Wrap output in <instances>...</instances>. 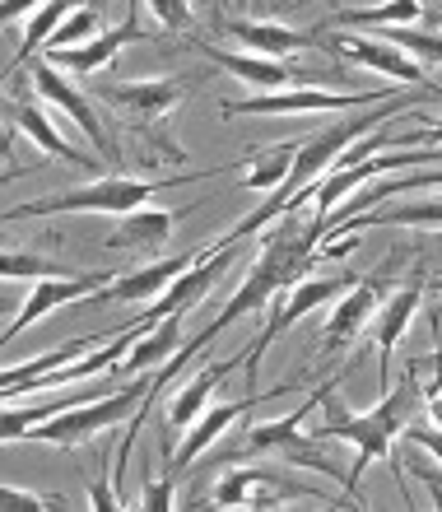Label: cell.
<instances>
[{
	"label": "cell",
	"mask_w": 442,
	"mask_h": 512,
	"mask_svg": "<svg viewBox=\"0 0 442 512\" xmlns=\"http://www.w3.org/2000/svg\"><path fill=\"white\" fill-rule=\"evenodd\" d=\"M345 382V373H335L331 378V387H326V401H322V419H317V438H326V443H349L354 452H359V461L349 466V480H345V489H349V499L359 503H368L359 494V475H363V466L368 461H387L391 466V475L396 480H405V466L396 461V433H405L410 429V415L419 410V401H424V382H419V373L415 368H405V378L396 382V387H387L382 391V401L373 405V410H363V415H354L340 396H335V387Z\"/></svg>",
	"instance_id": "cell-1"
},
{
	"label": "cell",
	"mask_w": 442,
	"mask_h": 512,
	"mask_svg": "<svg viewBox=\"0 0 442 512\" xmlns=\"http://www.w3.org/2000/svg\"><path fill=\"white\" fill-rule=\"evenodd\" d=\"M252 163V149L242 154V159L233 163H219V168H205V173H187L182 177V187L187 182H201V177H219V173H238V168H247ZM163 187H177L173 182H145V177H94V182H84V187H70V191H56V196H47V201H28V205H10L5 210V219H42V215H131V210H140V205H149L154 196H159Z\"/></svg>",
	"instance_id": "cell-2"
},
{
	"label": "cell",
	"mask_w": 442,
	"mask_h": 512,
	"mask_svg": "<svg viewBox=\"0 0 442 512\" xmlns=\"http://www.w3.org/2000/svg\"><path fill=\"white\" fill-rule=\"evenodd\" d=\"M238 247L242 243H210L205 252H196L191 270H182V275H177V280L159 294V303H149V308L140 312L131 326L149 331V326H159L168 312H196L205 298H210V289L219 284V275H224V270L238 261Z\"/></svg>",
	"instance_id": "cell-3"
},
{
	"label": "cell",
	"mask_w": 442,
	"mask_h": 512,
	"mask_svg": "<svg viewBox=\"0 0 442 512\" xmlns=\"http://www.w3.org/2000/svg\"><path fill=\"white\" fill-rule=\"evenodd\" d=\"M354 275H317V280H303V284H294V289H289V294H280L275 298V303H270V322H266V331H261V336L252 340V345H247V373H252V391H256V368H261V359H266V350L270 345H275V340L284 336V331H289V326L294 322H303V317H308V312H317L326 303V298H340V294H349V289H354Z\"/></svg>",
	"instance_id": "cell-4"
},
{
	"label": "cell",
	"mask_w": 442,
	"mask_h": 512,
	"mask_svg": "<svg viewBox=\"0 0 442 512\" xmlns=\"http://www.w3.org/2000/svg\"><path fill=\"white\" fill-rule=\"evenodd\" d=\"M387 89H359V94H345V89H308V84H294V89H275V94H252L238 98V103H219V117H242V112H261V117H284V112H345V108H368V103H387Z\"/></svg>",
	"instance_id": "cell-5"
},
{
	"label": "cell",
	"mask_w": 442,
	"mask_h": 512,
	"mask_svg": "<svg viewBox=\"0 0 442 512\" xmlns=\"http://www.w3.org/2000/svg\"><path fill=\"white\" fill-rule=\"evenodd\" d=\"M294 499H312V503H335L331 494L312 485H298V480H284L280 471H266V466H238L219 480L215 499L210 508H252V512H266V508H280V503H294Z\"/></svg>",
	"instance_id": "cell-6"
},
{
	"label": "cell",
	"mask_w": 442,
	"mask_h": 512,
	"mask_svg": "<svg viewBox=\"0 0 442 512\" xmlns=\"http://www.w3.org/2000/svg\"><path fill=\"white\" fill-rule=\"evenodd\" d=\"M28 80H33V89H38V94L47 98L52 108H61V112L70 117V122L80 126L84 140L94 145V154H108V149H112L108 126H103V117L94 112V103H89V98H84L80 89H75V84L66 80V70L52 66V61H47V56L38 52L33 61H28Z\"/></svg>",
	"instance_id": "cell-7"
},
{
	"label": "cell",
	"mask_w": 442,
	"mask_h": 512,
	"mask_svg": "<svg viewBox=\"0 0 442 512\" xmlns=\"http://www.w3.org/2000/svg\"><path fill=\"white\" fill-rule=\"evenodd\" d=\"M382 289H387V275H368V280H359L331 308V317H326V326H322V359L326 364L340 359L359 336H368V322H373L377 308H382V303H377Z\"/></svg>",
	"instance_id": "cell-8"
},
{
	"label": "cell",
	"mask_w": 442,
	"mask_h": 512,
	"mask_svg": "<svg viewBox=\"0 0 442 512\" xmlns=\"http://www.w3.org/2000/svg\"><path fill=\"white\" fill-rule=\"evenodd\" d=\"M289 387H270V391H247L242 401H224V405H210L196 424L187 429V438H182V452H173L168 457V475H182V471H191L196 461L210 452V447L224 438L233 424L242 419V410H252V405H261V401H275V396H284Z\"/></svg>",
	"instance_id": "cell-9"
},
{
	"label": "cell",
	"mask_w": 442,
	"mask_h": 512,
	"mask_svg": "<svg viewBox=\"0 0 442 512\" xmlns=\"http://www.w3.org/2000/svg\"><path fill=\"white\" fill-rule=\"evenodd\" d=\"M112 275L108 270H80V275H56V280H33V294H28V303L10 317V326H5V345L10 340H19L33 322H42L47 312H56L61 303H70V298H94L98 289H108Z\"/></svg>",
	"instance_id": "cell-10"
},
{
	"label": "cell",
	"mask_w": 442,
	"mask_h": 512,
	"mask_svg": "<svg viewBox=\"0 0 442 512\" xmlns=\"http://www.w3.org/2000/svg\"><path fill=\"white\" fill-rule=\"evenodd\" d=\"M419 303H424V270H415V280L401 284L373 317V331H368V336L377 340V382H382V391L391 387V359H396V345H401L410 322H415Z\"/></svg>",
	"instance_id": "cell-11"
},
{
	"label": "cell",
	"mask_w": 442,
	"mask_h": 512,
	"mask_svg": "<svg viewBox=\"0 0 442 512\" xmlns=\"http://www.w3.org/2000/svg\"><path fill=\"white\" fill-rule=\"evenodd\" d=\"M331 47L345 61H359V66L377 70V75H391L396 84H405V89H424L429 84V75H424V66H419L410 52H401L396 42L377 38V33H368V38H359V33H331Z\"/></svg>",
	"instance_id": "cell-12"
},
{
	"label": "cell",
	"mask_w": 442,
	"mask_h": 512,
	"mask_svg": "<svg viewBox=\"0 0 442 512\" xmlns=\"http://www.w3.org/2000/svg\"><path fill=\"white\" fill-rule=\"evenodd\" d=\"M131 42H140V14H135V0H131V10H126V19H121L117 28L80 42V47H52V52H42V56H47L52 66L80 75V80H94L98 70L112 66V61L121 56V47H131Z\"/></svg>",
	"instance_id": "cell-13"
},
{
	"label": "cell",
	"mask_w": 442,
	"mask_h": 512,
	"mask_svg": "<svg viewBox=\"0 0 442 512\" xmlns=\"http://www.w3.org/2000/svg\"><path fill=\"white\" fill-rule=\"evenodd\" d=\"M98 98L121 108L126 117H135V122L154 126L182 103V84L177 80H121V84L112 80V84H98Z\"/></svg>",
	"instance_id": "cell-14"
},
{
	"label": "cell",
	"mask_w": 442,
	"mask_h": 512,
	"mask_svg": "<svg viewBox=\"0 0 442 512\" xmlns=\"http://www.w3.org/2000/svg\"><path fill=\"white\" fill-rule=\"evenodd\" d=\"M224 33L228 38H238L247 52L256 56H289V52H303V47H317L322 42L326 28H284L275 19H224Z\"/></svg>",
	"instance_id": "cell-15"
},
{
	"label": "cell",
	"mask_w": 442,
	"mask_h": 512,
	"mask_svg": "<svg viewBox=\"0 0 442 512\" xmlns=\"http://www.w3.org/2000/svg\"><path fill=\"white\" fill-rule=\"evenodd\" d=\"M196 52L210 56L219 70H228L233 80H242L252 94H275V89H294V75L284 61L275 56H256V52H224V47H210V42H196Z\"/></svg>",
	"instance_id": "cell-16"
},
{
	"label": "cell",
	"mask_w": 442,
	"mask_h": 512,
	"mask_svg": "<svg viewBox=\"0 0 442 512\" xmlns=\"http://www.w3.org/2000/svg\"><path fill=\"white\" fill-rule=\"evenodd\" d=\"M182 215H191V210H182ZM177 210H163V205H140V210H131V215H121V224L108 233V247L112 252H159L168 238H173L177 229Z\"/></svg>",
	"instance_id": "cell-17"
},
{
	"label": "cell",
	"mask_w": 442,
	"mask_h": 512,
	"mask_svg": "<svg viewBox=\"0 0 442 512\" xmlns=\"http://www.w3.org/2000/svg\"><path fill=\"white\" fill-rule=\"evenodd\" d=\"M191 261H196V252L168 256V261H154V266H145V270H126V275H117L108 289H98L94 303H149V298H159L182 270H191Z\"/></svg>",
	"instance_id": "cell-18"
},
{
	"label": "cell",
	"mask_w": 442,
	"mask_h": 512,
	"mask_svg": "<svg viewBox=\"0 0 442 512\" xmlns=\"http://www.w3.org/2000/svg\"><path fill=\"white\" fill-rule=\"evenodd\" d=\"M247 364V350L233 354V359H219V364H205L196 378L187 382V387H177V396L168 401V429H191L196 419L210 410V396H215V387L228 378V373H238V368Z\"/></svg>",
	"instance_id": "cell-19"
},
{
	"label": "cell",
	"mask_w": 442,
	"mask_h": 512,
	"mask_svg": "<svg viewBox=\"0 0 442 512\" xmlns=\"http://www.w3.org/2000/svg\"><path fill=\"white\" fill-rule=\"evenodd\" d=\"M182 322H187V312H168L159 326H149V336H140L126 350V359H121L112 373H117L121 382H131V373H145V368H163L173 354H182Z\"/></svg>",
	"instance_id": "cell-20"
},
{
	"label": "cell",
	"mask_w": 442,
	"mask_h": 512,
	"mask_svg": "<svg viewBox=\"0 0 442 512\" xmlns=\"http://www.w3.org/2000/svg\"><path fill=\"white\" fill-rule=\"evenodd\" d=\"M10 126H19V131L28 135V140H33V145L38 149H47V154H52V159H61V163H70V168H89V173H94L98 168V154H84V149H75L66 140V135L56 131L52 126V117H47V112L42 108H33V103H10Z\"/></svg>",
	"instance_id": "cell-21"
},
{
	"label": "cell",
	"mask_w": 442,
	"mask_h": 512,
	"mask_svg": "<svg viewBox=\"0 0 442 512\" xmlns=\"http://www.w3.org/2000/svg\"><path fill=\"white\" fill-rule=\"evenodd\" d=\"M98 340H103V336H75L70 345H56V350L38 354V359H28V364H10V368H5V378H0V396H5V401L24 396V391L33 387L38 378H47V373H56V368L75 364V359H84L89 350H98Z\"/></svg>",
	"instance_id": "cell-22"
},
{
	"label": "cell",
	"mask_w": 442,
	"mask_h": 512,
	"mask_svg": "<svg viewBox=\"0 0 442 512\" xmlns=\"http://www.w3.org/2000/svg\"><path fill=\"white\" fill-rule=\"evenodd\" d=\"M424 19V0H377V5H363V10H335L322 28H391V24H415Z\"/></svg>",
	"instance_id": "cell-23"
},
{
	"label": "cell",
	"mask_w": 442,
	"mask_h": 512,
	"mask_svg": "<svg viewBox=\"0 0 442 512\" xmlns=\"http://www.w3.org/2000/svg\"><path fill=\"white\" fill-rule=\"evenodd\" d=\"M298 145H303V140H284V145H270V149H252V163L242 168L238 187L242 191L284 187V177H289V168H294V159H298Z\"/></svg>",
	"instance_id": "cell-24"
},
{
	"label": "cell",
	"mask_w": 442,
	"mask_h": 512,
	"mask_svg": "<svg viewBox=\"0 0 442 512\" xmlns=\"http://www.w3.org/2000/svg\"><path fill=\"white\" fill-rule=\"evenodd\" d=\"M280 457L289 461V466H303V471H317V475H331V480H340L345 485L349 471L335 461V447H326V438H317V433H289L280 447Z\"/></svg>",
	"instance_id": "cell-25"
},
{
	"label": "cell",
	"mask_w": 442,
	"mask_h": 512,
	"mask_svg": "<svg viewBox=\"0 0 442 512\" xmlns=\"http://www.w3.org/2000/svg\"><path fill=\"white\" fill-rule=\"evenodd\" d=\"M75 10V0H47V5H38L33 10V24H28V33H24V42H19V52H14V61H10V70H19V66H28L33 56L52 42V33L61 24H66V14Z\"/></svg>",
	"instance_id": "cell-26"
},
{
	"label": "cell",
	"mask_w": 442,
	"mask_h": 512,
	"mask_svg": "<svg viewBox=\"0 0 442 512\" xmlns=\"http://www.w3.org/2000/svg\"><path fill=\"white\" fill-rule=\"evenodd\" d=\"M0 270H5V280H56V275H80L75 266L66 261H47V256H33V252H5L0 256Z\"/></svg>",
	"instance_id": "cell-27"
},
{
	"label": "cell",
	"mask_w": 442,
	"mask_h": 512,
	"mask_svg": "<svg viewBox=\"0 0 442 512\" xmlns=\"http://www.w3.org/2000/svg\"><path fill=\"white\" fill-rule=\"evenodd\" d=\"M377 38L396 42L401 52H410L415 61H442V33H419L410 24H391V28H377Z\"/></svg>",
	"instance_id": "cell-28"
},
{
	"label": "cell",
	"mask_w": 442,
	"mask_h": 512,
	"mask_svg": "<svg viewBox=\"0 0 442 512\" xmlns=\"http://www.w3.org/2000/svg\"><path fill=\"white\" fill-rule=\"evenodd\" d=\"M98 38V10L94 5H80V10L66 14V24L52 33V42L42 47V52H52V47H80V42Z\"/></svg>",
	"instance_id": "cell-29"
},
{
	"label": "cell",
	"mask_w": 442,
	"mask_h": 512,
	"mask_svg": "<svg viewBox=\"0 0 442 512\" xmlns=\"http://www.w3.org/2000/svg\"><path fill=\"white\" fill-rule=\"evenodd\" d=\"M149 14H154V24L163 28V33H182V28H191V0H145Z\"/></svg>",
	"instance_id": "cell-30"
},
{
	"label": "cell",
	"mask_w": 442,
	"mask_h": 512,
	"mask_svg": "<svg viewBox=\"0 0 442 512\" xmlns=\"http://www.w3.org/2000/svg\"><path fill=\"white\" fill-rule=\"evenodd\" d=\"M177 475H159V480H145V489H140V499H135V508H145V512H168L177 508Z\"/></svg>",
	"instance_id": "cell-31"
},
{
	"label": "cell",
	"mask_w": 442,
	"mask_h": 512,
	"mask_svg": "<svg viewBox=\"0 0 442 512\" xmlns=\"http://www.w3.org/2000/svg\"><path fill=\"white\" fill-rule=\"evenodd\" d=\"M410 117L419 122L415 135H401L391 149H415V145H442V117H433V112H415L410 108Z\"/></svg>",
	"instance_id": "cell-32"
},
{
	"label": "cell",
	"mask_w": 442,
	"mask_h": 512,
	"mask_svg": "<svg viewBox=\"0 0 442 512\" xmlns=\"http://www.w3.org/2000/svg\"><path fill=\"white\" fill-rule=\"evenodd\" d=\"M0 508H5V512H52V494H47V499H38V494H24V489L5 485V489H0Z\"/></svg>",
	"instance_id": "cell-33"
},
{
	"label": "cell",
	"mask_w": 442,
	"mask_h": 512,
	"mask_svg": "<svg viewBox=\"0 0 442 512\" xmlns=\"http://www.w3.org/2000/svg\"><path fill=\"white\" fill-rule=\"evenodd\" d=\"M405 368H415V373H429V387L424 391H442V345L433 354H419V359H410Z\"/></svg>",
	"instance_id": "cell-34"
},
{
	"label": "cell",
	"mask_w": 442,
	"mask_h": 512,
	"mask_svg": "<svg viewBox=\"0 0 442 512\" xmlns=\"http://www.w3.org/2000/svg\"><path fill=\"white\" fill-rule=\"evenodd\" d=\"M89 508H98V512H117V508H126V503L117 499V489H112L108 480H94V485H89Z\"/></svg>",
	"instance_id": "cell-35"
},
{
	"label": "cell",
	"mask_w": 442,
	"mask_h": 512,
	"mask_svg": "<svg viewBox=\"0 0 442 512\" xmlns=\"http://www.w3.org/2000/svg\"><path fill=\"white\" fill-rule=\"evenodd\" d=\"M405 438H410L415 447H424V452H433V457L442 461V429H424V424H410V429H405Z\"/></svg>",
	"instance_id": "cell-36"
},
{
	"label": "cell",
	"mask_w": 442,
	"mask_h": 512,
	"mask_svg": "<svg viewBox=\"0 0 442 512\" xmlns=\"http://www.w3.org/2000/svg\"><path fill=\"white\" fill-rule=\"evenodd\" d=\"M410 471H415L419 480H424V485L433 489V503L442 508V471H433V466H424V461H410Z\"/></svg>",
	"instance_id": "cell-37"
},
{
	"label": "cell",
	"mask_w": 442,
	"mask_h": 512,
	"mask_svg": "<svg viewBox=\"0 0 442 512\" xmlns=\"http://www.w3.org/2000/svg\"><path fill=\"white\" fill-rule=\"evenodd\" d=\"M38 5H47V0H0V19H5V24H14L24 10H38Z\"/></svg>",
	"instance_id": "cell-38"
},
{
	"label": "cell",
	"mask_w": 442,
	"mask_h": 512,
	"mask_svg": "<svg viewBox=\"0 0 442 512\" xmlns=\"http://www.w3.org/2000/svg\"><path fill=\"white\" fill-rule=\"evenodd\" d=\"M424 410H429L433 429H442V391H424Z\"/></svg>",
	"instance_id": "cell-39"
},
{
	"label": "cell",
	"mask_w": 442,
	"mask_h": 512,
	"mask_svg": "<svg viewBox=\"0 0 442 512\" xmlns=\"http://www.w3.org/2000/svg\"><path fill=\"white\" fill-rule=\"evenodd\" d=\"M433 298H442V275H438V280H433Z\"/></svg>",
	"instance_id": "cell-40"
},
{
	"label": "cell",
	"mask_w": 442,
	"mask_h": 512,
	"mask_svg": "<svg viewBox=\"0 0 442 512\" xmlns=\"http://www.w3.org/2000/svg\"><path fill=\"white\" fill-rule=\"evenodd\" d=\"M438 98H442V89H438Z\"/></svg>",
	"instance_id": "cell-41"
},
{
	"label": "cell",
	"mask_w": 442,
	"mask_h": 512,
	"mask_svg": "<svg viewBox=\"0 0 442 512\" xmlns=\"http://www.w3.org/2000/svg\"><path fill=\"white\" fill-rule=\"evenodd\" d=\"M256 5H261V0H256Z\"/></svg>",
	"instance_id": "cell-42"
}]
</instances>
